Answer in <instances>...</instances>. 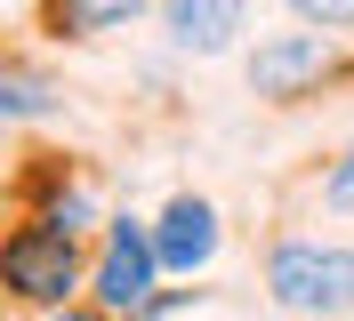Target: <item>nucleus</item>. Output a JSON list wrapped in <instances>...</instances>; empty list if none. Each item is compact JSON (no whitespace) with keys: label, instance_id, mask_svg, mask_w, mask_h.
<instances>
[{"label":"nucleus","instance_id":"nucleus-8","mask_svg":"<svg viewBox=\"0 0 354 321\" xmlns=\"http://www.w3.org/2000/svg\"><path fill=\"white\" fill-rule=\"evenodd\" d=\"M65 105V88L48 81V72H32V64H8V72H0V113H8V121H41V113H57Z\"/></svg>","mask_w":354,"mask_h":321},{"label":"nucleus","instance_id":"nucleus-1","mask_svg":"<svg viewBox=\"0 0 354 321\" xmlns=\"http://www.w3.org/2000/svg\"><path fill=\"white\" fill-rule=\"evenodd\" d=\"M266 305L290 321H354V249L282 233L266 249Z\"/></svg>","mask_w":354,"mask_h":321},{"label":"nucleus","instance_id":"nucleus-2","mask_svg":"<svg viewBox=\"0 0 354 321\" xmlns=\"http://www.w3.org/2000/svg\"><path fill=\"white\" fill-rule=\"evenodd\" d=\"M0 281H8V298L17 305H41V313H57V305H73V289H81V249H73L65 225H17L8 233V249H0Z\"/></svg>","mask_w":354,"mask_h":321},{"label":"nucleus","instance_id":"nucleus-6","mask_svg":"<svg viewBox=\"0 0 354 321\" xmlns=\"http://www.w3.org/2000/svg\"><path fill=\"white\" fill-rule=\"evenodd\" d=\"M218 209L201 201V193H177L169 209L153 217V249H161V273H209V257H218Z\"/></svg>","mask_w":354,"mask_h":321},{"label":"nucleus","instance_id":"nucleus-12","mask_svg":"<svg viewBox=\"0 0 354 321\" xmlns=\"http://www.w3.org/2000/svg\"><path fill=\"white\" fill-rule=\"evenodd\" d=\"M41 321H121V313H105V305H97V313H88V305H57V313H41Z\"/></svg>","mask_w":354,"mask_h":321},{"label":"nucleus","instance_id":"nucleus-3","mask_svg":"<svg viewBox=\"0 0 354 321\" xmlns=\"http://www.w3.org/2000/svg\"><path fill=\"white\" fill-rule=\"evenodd\" d=\"M250 97H266V105H298V97H314L322 81H338L346 72V48L330 41V32H266L258 48H250Z\"/></svg>","mask_w":354,"mask_h":321},{"label":"nucleus","instance_id":"nucleus-4","mask_svg":"<svg viewBox=\"0 0 354 321\" xmlns=\"http://www.w3.org/2000/svg\"><path fill=\"white\" fill-rule=\"evenodd\" d=\"M153 273H161V249H153V225L145 217H105V257H97V305L105 313H145L153 305Z\"/></svg>","mask_w":354,"mask_h":321},{"label":"nucleus","instance_id":"nucleus-7","mask_svg":"<svg viewBox=\"0 0 354 321\" xmlns=\"http://www.w3.org/2000/svg\"><path fill=\"white\" fill-rule=\"evenodd\" d=\"M145 8H161V0H48V32H65V41H97V32L137 24Z\"/></svg>","mask_w":354,"mask_h":321},{"label":"nucleus","instance_id":"nucleus-11","mask_svg":"<svg viewBox=\"0 0 354 321\" xmlns=\"http://www.w3.org/2000/svg\"><path fill=\"white\" fill-rule=\"evenodd\" d=\"M322 209L330 217H354V145L330 161V177H322Z\"/></svg>","mask_w":354,"mask_h":321},{"label":"nucleus","instance_id":"nucleus-9","mask_svg":"<svg viewBox=\"0 0 354 321\" xmlns=\"http://www.w3.org/2000/svg\"><path fill=\"white\" fill-rule=\"evenodd\" d=\"M282 8L314 32H354V0H282Z\"/></svg>","mask_w":354,"mask_h":321},{"label":"nucleus","instance_id":"nucleus-10","mask_svg":"<svg viewBox=\"0 0 354 321\" xmlns=\"http://www.w3.org/2000/svg\"><path fill=\"white\" fill-rule=\"evenodd\" d=\"M41 225H65V233H81V225H97V201L88 193H48V209H41Z\"/></svg>","mask_w":354,"mask_h":321},{"label":"nucleus","instance_id":"nucleus-5","mask_svg":"<svg viewBox=\"0 0 354 321\" xmlns=\"http://www.w3.org/2000/svg\"><path fill=\"white\" fill-rule=\"evenodd\" d=\"M250 24V0H161V41L177 57H225Z\"/></svg>","mask_w":354,"mask_h":321}]
</instances>
